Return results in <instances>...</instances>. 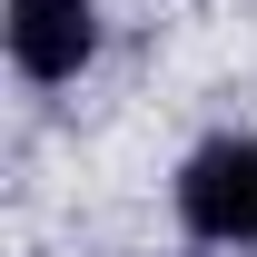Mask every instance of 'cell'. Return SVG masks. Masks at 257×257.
<instances>
[{
	"mask_svg": "<svg viewBox=\"0 0 257 257\" xmlns=\"http://www.w3.org/2000/svg\"><path fill=\"white\" fill-rule=\"evenodd\" d=\"M99 50V10L89 0H10V60L20 79H79Z\"/></svg>",
	"mask_w": 257,
	"mask_h": 257,
	"instance_id": "2",
	"label": "cell"
},
{
	"mask_svg": "<svg viewBox=\"0 0 257 257\" xmlns=\"http://www.w3.org/2000/svg\"><path fill=\"white\" fill-rule=\"evenodd\" d=\"M178 218L208 247H257V139H208L178 168Z\"/></svg>",
	"mask_w": 257,
	"mask_h": 257,
	"instance_id": "1",
	"label": "cell"
}]
</instances>
